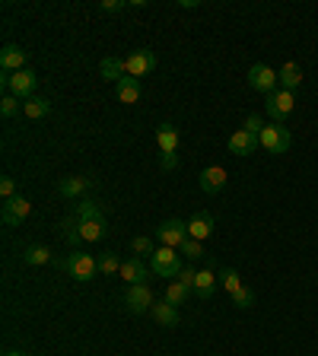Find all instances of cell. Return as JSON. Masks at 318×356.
<instances>
[{
	"label": "cell",
	"mask_w": 318,
	"mask_h": 356,
	"mask_svg": "<svg viewBox=\"0 0 318 356\" xmlns=\"http://www.w3.org/2000/svg\"><path fill=\"white\" fill-rule=\"evenodd\" d=\"M150 271L156 273V277H162V280H178V273L185 271V264H182V251L178 248H156L150 255Z\"/></svg>",
	"instance_id": "cell-1"
},
{
	"label": "cell",
	"mask_w": 318,
	"mask_h": 356,
	"mask_svg": "<svg viewBox=\"0 0 318 356\" xmlns=\"http://www.w3.org/2000/svg\"><path fill=\"white\" fill-rule=\"evenodd\" d=\"M54 264L61 267V271H67L70 277H74V280H80V283L92 280V277H96V271H99V258L86 255V251H70L67 258H58Z\"/></svg>",
	"instance_id": "cell-2"
},
{
	"label": "cell",
	"mask_w": 318,
	"mask_h": 356,
	"mask_svg": "<svg viewBox=\"0 0 318 356\" xmlns=\"http://www.w3.org/2000/svg\"><path fill=\"white\" fill-rule=\"evenodd\" d=\"M258 144H261L265 153L281 156V153H287L290 146H293V134H290V128H283V124L267 121L265 128H261V134H258Z\"/></svg>",
	"instance_id": "cell-3"
},
{
	"label": "cell",
	"mask_w": 318,
	"mask_h": 356,
	"mask_svg": "<svg viewBox=\"0 0 318 356\" xmlns=\"http://www.w3.org/2000/svg\"><path fill=\"white\" fill-rule=\"evenodd\" d=\"M156 144H159V153H162V169H175L178 166V128L175 124H169V121H162L156 128Z\"/></svg>",
	"instance_id": "cell-4"
},
{
	"label": "cell",
	"mask_w": 318,
	"mask_h": 356,
	"mask_svg": "<svg viewBox=\"0 0 318 356\" xmlns=\"http://www.w3.org/2000/svg\"><path fill=\"white\" fill-rule=\"evenodd\" d=\"M293 108H296V99H293L290 90H274L271 96H265V115L274 124L287 121L290 115H293Z\"/></svg>",
	"instance_id": "cell-5"
},
{
	"label": "cell",
	"mask_w": 318,
	"mask_h": 356,
	"mask_svg": "<svg viewBox=\"0 0 318 356\" xmlns=\"http://www.w3.org/2000/svg\"><path fill=\"white\" fill-rule=\"evenodd\" d=\"M156 239L166 245V248H182V245L191 239V235H188V223L175 220V217H172V220H166V223H159Z\"/></svg>",
	"instance_id": "cell-6"
},
{
	"label": "cell",
	"mask_w": 318,
	"mask_h": 356,
	"mask_svg": "<svg viewBox=\"0 0 318 356\" xmlns=\"http://www.w3.org/2000/svg\"><path fill=\"white\" fill-rule=\"evenodd\" d=\"M249 86L258 92H265V96H271L274 90H281V76H277V70L267 67V64H251L249 67Z\"/></svg>",
	"instance_id": "cell-7"
},
{
	"label": "cell",
	"mask_w": 318,
	"mask_h": 356,
	"mask_svg": "<svg viewBox=\"0 0 318 356\" xmlns=\"http://www.w3.org/2000/svg\"><path fill=\"white\" fill-rule=\"evenodd\" d=\"M29 213H32V204L23 194H16V197H10V201H3V207H0V220H3V226L16 229V226H23Z\"/></svg>",
	"instance_id": "cell-8"
},
{
	"label": "cell",
	"mask_w": 318,
	"mask_h": 356,
	"mask_svg": "<svg viewBox=\"0 0 318 356\" xmlns=\"http://www.w3.org/2000/svg\"><path fill=\"white\" fill-rule=\"evenodd\" d=\"M153 289L147 287V283H137V287H128V293H124V305H128V312H134V315H147V312L153 309Z\"/></svg>",
	"instance_id": "cell-9"
},
{
	"label": "cell",
	"mask_w": 318,
	"mask_h": 356,
	"mask_svg": "<svg viewBox=\"0 0 318 356\" xmlns=\"http://www.w3.org/2000/svg\"><path fill=\"white\" fill-rule=\"evenodd\" d=\"M35 86H38V76H35V70H19V74H10V96H16L19 102H26V99H32L35 96Z\"/></svg>",
	"instance_id": "cell-10"
},
{
	"label": "cell",
	"mask_w": 318,
	"mask_h": 356,
	"mask_svg": "<svg viewBox=\"0 0 318 356\" xmlns=\"http://www.w3.org/2000/svg\"><path fill=\"white\" fill-rule=\"evenodd\" d=\"M156 70V54L153 51H134V54H128L124 58V76H147V74H153Z\"/></svg>",
	"instance_id": "cell-11"
},
{
	"label": "cell",
	"mask_w": 318,
	"mask_h": 356,
	"mask_svg": "<svg viewBox=\"0 0 318 356\" xmlns=\"http://www.w3.org/2000/svg\"><path fill=\"white\" fill-rule=\"evenodd\" d=\"M226 182H229V175L223 166H207L204 172L197 175V188L204 191V194H220L226 188Z\"/></svg>",
	"instance_id": "cell-12"
},
{
	"label": "cell",
	"mask_w": 318,
	"mask_h": 356,
	"mask_svg": "<svg viewBox=\"0 0 318 356\" xmlns=\"http://www.w3.org/2000/svg\"><path fill=\"white\" fill-rule=\"evenodd\" d=\"M26 61H29V54L19 45L0 48V67H3V74H19V70H26Z\"/></svg>",
	"instance_id": "cell-13"
},
{
	"label": "cell",
	"mask_w": 318,
	"mask_h": 356,
	"mask_svg": "<svg viewBox=\"0 0 318 356\" xmlns=\"http://www.w3.org/2000/svg\"><path fill=\"white\" fill-rule=\"evenodd\" d=\"M226 150L233 153V156H251L255 150H261V144H258V134H249V130H235L233 137H229Z\"/></svg>",
	"instance_id": "cell-14"
},
{
	"label": "cell",
	"mask_w": 318,
	"mask_h": 356,
	"mask_svg": "<svg viewBox=\"0 0 318 356\" xmlns=\"http://www.w3.org/2000/svg\"><path fill=\"white\" fill-rule=\"evenodd\" d=\"M90 188H92V178H90V175H70V178H61V182H58V194L67 197V201H74V197H83Z\"/></svg>",
	"instance_id": "cell-15"
},
{
	"label": "cell",
	"mask_w": 318,
	"mask_h": 356,
	"mask_svg": "<svg viewBox=\"0 0 318 356\" xmlns=\"http://www.w3.org/2000/svg\"><path fill=\"white\" fill-rule=\"evenodd\" d=\"M140 80L137 76H122L118 83H115V96H118V102H124V105H137L140 102Z\"/></svg>",
	"instance_id": "cell-16"
},
{
	"label": "cell",
	"mask_w": 318,
	"mask_h": 356,
	"mask_svg": "<svg viewBox=\"0 0 318 356\" xmlns=\"http://www.w3.org/2000/svg\"><path fill=\"white\" fill-rule=\"evenodd\" d=\"M122 280H128V287H137V283L147 280V261L137 258V255H131L128 261H122Z\"/></svg>",
	"instance_id": "cell-17"
},
{
	"label": "cell",
	"mask_w": 318,
	"mask_h": 356,
	"mask_svg": "<svg viewBox=\"0 0 318 356\" xmlns=\"http://www.w3.org/2000/svg\"><path fill=\"white\" fill-rule=\"evenodd\" d=\"M150 315H153V321H156V325H162V328H175V325H178V309H175L169 299H162V303H153Z\"/></svg>",
	"instance_id": "cell-18"
},
{
	"label": "cell",
	"mask_w": 318,
	"mask_h": 356,
	"mask_svg": "<svg viewBox=\"0 0 318 356\" xmlns=\"http://www.w3.org/2000/svg\"><path fill=\"white\" fill-rule=\"evenodd\" d=\"M194 293H197V299H213V293H217V273H213V267H201L197 271Z\"/></svg>",
	"instance_id": "cell-19"
},
{
	"label": "cell",
	"mask_w": 318,
	"mask_h": 356,
	"mask_svg": "<svg viewBox=\"0 0 318 356\" xmlns=\"http://www.w3.org/2000/svg\"><path fill=\"white\" fill-rule=\"evenodd\" d=\"M80 226V235H83V242H102L108 235V223L106 220H76Z\"/></svg>",
	"instance_id": "cell-20"
},
{
	"label": "cell",
	"mask_w": 318,
	"mask_h": 356,
	"mask_svg": "<svg viewBox=\"0 0 318 356\" xmlns=\"http://www.w3.org/2000/svg\"><path fill=\"white\" fill-rule=\"evenodd\" d=\"M188 235L191 239H197V242L210 239L213 235V217L210 213H194V220L188 223Z\"/></svg>",
	"instance_id": "cell-21"
},
{
	"label": "cell",
	"mask_w": 318,
	"mask_h": 356,
	"mask_svg": "<svg viewBox=\"0 0 318 356\" xmlns=\"http://www.w3.org/2000/svg\"><path fill=\"white\" fill-rule=\"evenodd\" d=\"M277 76H281V90H290L293 92L296 86H303V70H299V64L296 61H287L281 70H277Z\"/></svg>",
	"instance_id": "cell-22"
},
{
	"label": "cell",
	"mask_w": 318,
	"mask_h": 356,
	"mask_svg": "<svg viewBox=\"0 0 318 356\" xmlns=\"http://www.w3.org/2000/svg\"><path fill=\"white\" fill-rule=\"evenodd\" d=\"M51 112V102H48L45 96H32L23 102V115L29 118V121H38V118H45V115Z\"/></svg>",
	"instance_id": "cell-23"
},
{
	"label": "cell",
	"mask_w": 318,
	"mask_h": 356,
	"mask_svg": "<svg viewBox=\"0 0 318 356\" xmlns=\"http://www.w3.org/2000/svg\"><path fill=\"white\" fill-rule=\"evenodd\" d=\"M99 74L106 76V80H112V83H118L124 76V58H106V61L99 64Z\"/></svg>",
	"instance_id": "cell-24"
},
{
	"label": "cell",
	"mask_w": 318,
	"mask_h": 356,
	"mask_svg": "<svg viewBox=\"0 0 318 356\" xmlns=\"http://www.w3.org/2000/svg\"><path fill=\"white\" fill-rule=\"evenodd\" d=\"M23 261L29 267H42L51 261V251H48L45 245H29V248H23Z\"/></svg>",
	"instance_id": "cell-25"
},
{
	"label": "cell",
	"mask_w": 318,
	"mask_h": 356,
	"mask_svg": "<svg viewBox=\"0 0 318 356\" xmlns=\"http://www.w3.org/2000/svg\"><path fill=\"white\" fill-rule=\"evenodd\" d=\"M61 235H64V242L67 245H83V235H80V226H76V217L70 213L67 220H61Z\"/></svg>",
	"instance_id": "cell-26"
},
{
	"label": "cell",
	"mask_w": 318,
	"mask_h": 356,
	"mask_svg": "<svg viewBox=\"0 0 318 356\" xmlns=\"http://www.w3.org/2000/svg\"><path fill=\"white\" fill-rule=\"evenodd\" d=\"M74 217L76 220H106V210H102L96 201H83V204H76Z\"/></svg>",
	"instance_id": "cell-27"
},
{
	"label": "cell",
	"mask_w": 318,
	"mask_h": 356,
	"mask_svg": "<svg viewBox=\"0 0 318 356\" xmlns=\"http://www.w3.org/2000/svg\"><path fill=\"white\" fill-rule=\"evenodd\" d=\"M191 293H194V289L185 287L182 280H172V283H169V289H166V299H169L172 305H185V303H188V296H191Z\"/></svg>",
	"instance_id": "cell-28"
},
{
	"label": "cell",
	"mask_w": 318,
	"mask_h": 356,
	"mask_svg": "<svg viewBox=\"0 0 318 356\" xmlns=\"http://www.w3.org/2000/svg\"><path fill=\"white\" fill-rule=\"evenodd\" d=\"M122 271V261L115 251H102L99 255V273H106V277H115V273Z\"/></svg>",
	"instance_id": "cell-29"
},
{
	"label": "cell",
	"mask_w": 318,
	"mask_h": 356,
	"mask_svg": "<svg viewBox=\"0 0 318 356\" xmlns=\"http://www.w3.org/2000/svg\"><path fill=\"white\" fill-rule=\"evenodd\" d=\"M182 258H188V261H201L204 258V242H197V239H188V242L182 245Z\"/></svg>",
	"instance_id": "cell-30"
},
{
	"label": "cell",
	"mask_w": 318,
	"mask_h": 356,
	"mask_svg": "<svg viewBox=\"0 0 318 356\" xmlns=\"http://www.w3.org/2000/svg\"><path fill=\"white\" fill-rule=\"evenodd\" d=\"M0 112H3V118H16V115L23 112V102H19L16 96H10V92H7V96L0 99Z\"/></svg>",
	"instance_id": "cell-31"
},
{
	"label": "cell",
	"mask_w": 318,
	"mask_h": 356,
	"mask_svg": "<svg viewBox=\"0 0 318 356\" xmlns=\"http://www.w3.org/2000/svg\"><path fill=\"white\" fill-rule=\"evenodd\" d=\"M131 251H134L137 258H140V255H153V239L150 235H134V239H131Z\"/></svg>",
	"instance_id": "cell-32"
},
{
	"label": "cell",
	"mask_w": 318,
	"mask_h": 356,
	"mask_svg": "<svg viewBox=\"0 0 318 356\" xmlns=\"http://www.w3.org/2000/svg\"><path fill=\"white\" fill-rule=\"evenodd\" d=\"M245 283H242V277H239V271H233V267H226V271H223V289H226L229 296L235 293V289H242Z\"/></svg>",
	"instance_id": "cell-33"
},
{
	"label": "cell",
	"mask_w": 318,
	"mask_h": 356,
	"mask_svg": "<svg viewBox=\"0 0 318 356\" xmlns=\"http://www.w3.org/2000/svg\"><path fill=\"white\" fill-rule=\"evenodd\" d=\"M233 305H235V309H251V305H255V293H251V289L249 287H242V289H235V293H233Z\"/></svg>",
	"instance_id": "cell-34"
},
{
	"label": "cell",
	"mask_w": 318,
	"mask_h": 356,
	"mask_svg": "<svg viewBox=\"0 0 318 356\" xmlns=\"http://www.w3.org/2000/svg\"><path fill=\"white\" fill-rule=\"evenodd\" d=\"M0 197H3V201L16 197V182L10 178V175H3V178H0Z\"/></svg>",
	"instance_id": "cell-35"
},
{
	"label": "cell",
	"mask_w": 318,
	"mask_h": 356,
	"mask_svg": "<svg viewBox=\"0 0 318 356\" xmlns=\"http://www.w3.org/2000/svg\"><path fill=\"white\" fill-rule=\"evenodd\" d=\"M242 128L249 130V134H261V128H265V121H261V115H249Z\"/></svg>",
	"instance_id": "cell-36"
},
{
	"label": "cell",
	"mask_w": 318,
	"mask_h": 356,
	"mask_svg": "<svg viewBox=\"0 0 318 356\" xmlns=\"http://www.w3.org/2000/svg\"><path fill=\"white\" fill-rule=\"evenodd\" d=\"M178 280H182V283H185V287H191V289H194V280H197V271H194V267H185V271H182V273H178Z\"/></svg>",
	"instance_id": "cell-37"
},
{
	"label": "cell",
	"mask_w": 318,
	"mask_h": 356,
	"mask_svg": "<svg viewBox=\"0 0 318 356\" xmlns=\"http://www.w3.org/2000/svg\"><path fill=\"white\" fill-rule=\"evenodd\" d=\"M124 7H128L124 0H122V3H112V0H106V3H102V10H106V13H115V10H124Z\"/></svg>",
	"instance_id": "cell-38"
},
{
	"label": "cell",
	"mask_w": 318,
	"mask_h": 356,
	"mask_svg": "<svg viewBox=\"0 0 318 356\" xmlns=\"http://www.w3.org/2000/svg\"><path fill=\"white\" fill-rule=\"evenodd\" d=\"M3 356H26V353H19V350H7Z\"/></svg>",
	"instance_id": "cell-39"
}]
</instances>
